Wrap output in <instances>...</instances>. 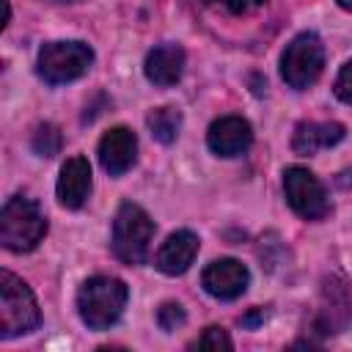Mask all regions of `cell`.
Instances as JSON below:
<instances>
[{"label":"cell","mask_w":352,"mask_h":352,"mask_svg":"<svg viewBox=\"0 0 352 352\" xmlns=\"http://www.w3.org/2000/svg\"><path fill=\"white\" fill-rule=\"evenodd\" d=\"M253 129L242 116H220L212 121L206 132V146L217 157H239L250 148Z\"/></svg>","instance_id":"9"},{"label":"cell","mask_w":352,"mask_h":352,"mask_svg":"<svg viewBox=\"0 0 352 352\" xmlns=\"http://www.w3.org/2000/svg\"><path fill=\"white\" fill-rule=\"evenodd\" d=\"M126 300H129V289L121 278L94 275L77 292V311L91 330H107L121 319Z\"/></svg>","instance_id":"1"},{"label":"cell","mask_w":352,"mask_h":352,"mask_svg":"<svg viewBox=\"0 0 352 352\" xmlns=\"http://www.w3.org/2000/svg\"><path fill=\"white\" fill-rule=\"evenodd\" d=\"M143 72L148 77V82L160 85V88H170L182 80L184 74V50L179 44H160L146 55Z\"/></svg>","instance_id":"13"},{"label":"cell","mask_w":352,"mask_h":352,"mask_svg":"<svg viewBox=\"0 0 352 352\" xmlns=\"http://www.w3.org/2000/svg\"><path fill=\"white\" fill-rule=\"evenodd\" d=\"M195 256H198V236L192 231L182 228V231L170 234L162 242V248L157 250L154 264H157V270L162 275H182V272L190 270V264L195 261Z\"/></svg>","instance_id":"12"},{"label":"cell","mask_w":352,"mask_h":352,"mask_svg":"<svg viewBox=\"0 0 352 352\" xmlns=\"http://www.w3.org/2000/svg\"><path fill=\"white\" fill-rule=\"evenodd\" d=\"M336 3H338L344 11H352V0H336Z\"/></svg>","instance_id":"22"},{"label":"cell","mask_w":352,"mask_h":352,"mask_svg":"<svg viewBox=\"0 0 352 352\" xmlns=\"http://www.w3.org/2000/svg\"><path fill=\"white\" fill-rule=\"evenodd\" d=\"M146 124H148V132L154 135V140L173 143L182 129V113L176 107H157L146 116Z\"/></svg>","instance_id":"15"},{"label":"cell","mask_w":352,"mask_h":352,"mask_svg":"<svg viewBox=\"0 0 352 352\" xmlns=\"http://www.w3.org/2000/svg\"><path fill=\"white\" fill-rule=\"evenodd\" d=\"M283 195L292 212L302 220H322L330 212L324 184L302 165H292L283 170Z\"/></svg>","instance_id":"7"},{"label":"cell","mask_w":352,"mask_h":352,"mask_svg":"<svg viewBox=\"0 0 352 352\" xmlns=\"http://www.w3.org/2000/svg\"><path fill=\"white\" fill-rule=\"evenodd\" d=\"M184 322H187V314H184V308H182L179 302H162V305H160V311H157V324H160L165 333L182 327Z\"/></svg>","instance_id":"18"},{"label":"cell","mask_w":352,"mask_h":352,"mask_svg":"<svg viewBox=\"0 0 352 352\" xmlns=\"http://www.w3.org/2000/svg\"><path fill=\"white\" fill-rule=\"evenodd\" d=\"M336 96L346 104H352V60H346L336 77Z\"/></svg>","instance_id":"20"},{"label":"cell","mask_w":352,"mask_h":352,"mask_svg":"<svg viewBox=\"0 0 352 352\" xmlns=\"http://www.w3.org/2000/svg\"><path fill=\"white\" fill-rule=\"evenodd\" d=\"M209 8L220 11V14H231V16H248L256 14L258 8H264L267 0H204Z\"/></svg>","instance_id":"17"},{"label":"cell","mask_w":352,"mask_h":352,"mask_svg":"<svg viewBox=\"0 0 352 352\" xmlns=\"http://www.w3.org/2000/svg\"><path fill=\"white\" fill-rule=\"evenodd\" d=\"M58 201L66 209H80L91 195V162L85 157H69L60 168L58 184H55Z\"/></svg>","instance_id":"11"},{"label":"cell","mask_w":352,"mask_h":352,"mask_svg":"<svg viewBox=\"0 0 352 352\" xmlns=\"http://www.w3.org/2000/svg\"><path fill=\"white\" fill-rule=\"evenodd\" d=\"M44 3H55V6H72V3H82V0H44Z\"/></svg>","instance_id":"21"},{"label":"cell","mask_w":352,"mask_h":352,"mask_svg":"<svg viewBox=\"0 0 352 352\" xmlns=\"http://www.w3.org/2000/svg\"><path fill=\"white\" fill-rule=\"evenodd\" d=\"M248 280H250V272L236 258H217L201 275L206 294H212L214 300H236L239 294H245Z\"/></svg>","instance_id":"8"},{"label":"cell","mask_w":352,"mask_h":352,"mask_svg":"<svg viewBox=\"0 0 352 352\" xmlns=\"http://www.w3.org/2000/svg\"><path fill=\"white\" fill-rule=\"evenodd\" d=\"M192 346H198V349H231L234 346V341L228 338V333L223 330V327H206L198 338H195V344Z\"/></svg>","instance_id":"19"},{"label":"cell","mask_w":352,"mask_h":352,"mask_svg":"<svg viewBox=\"0 0 352 352\" xmlns=\"http://www.w3.org/2000/svg\"><path fill=\"white\" fill-rule=\"evenodd\" d=\"M154 239V223L132 201H124L113 217V253L124 264H143Z\"/></svg>","instance_id":"4"},{"label":"cell","mask_w":352,"mask_h":352,"mask_svg":"<svg viewBox=\"0 0 352 352\" xmlns=\"http://www.w3.org/2000/svg\"><path fill=\"white\" fill-rule=\"evenodd\" d=\"M47 234V214L28 195H14L0 212V242L6 250L28 253Z\"/></svg>","instance_id":"2"},{"label":"cell","mask_w":352,"mask_h":352,"mask_svg":"<svg viewBox=\"0 0 352 352\" xmlns=\"http://www.w3.org/2000/svg\"><path fill=\"white\" fill-rule=\"evenodd\" d=\"M94 63V50L85 41H50L38 50V74L50 85L80 80Z\"/></svg>","instance_id":"6"},{"label":"cell","mask_w":352,"mask_h":352,"mask_svg":"<svg viewBox=\"0 0 352 352\" xmlns=\"http://www.w3.org/2000/svg\"><path fill=\"white\" fill-rule=\"evenodd\" d=\"M344 126L338 121H300L292 135V148L302 157H311L322 148H330L344 140Z\"/></svg>","instance_id":"14"},{"label":"cell","mask_w":352,"mask_h":352,"mask_svg":"<svg viewBox=\"0 0 352 352\" xmlns=\"http://www.w3.org/2000/svg\"><path fill=\"white\" fill-rule=\"evenodd\" d=\"M41 322L38 302L28 283L14 272H0V338H14L36 330Z\"/></svg>","instance_id":"3"},{"label":"cell","mask_w":352,"mask_h":352,"mask_svg":"<svg viewBox=\"0 0 352 352\" xmlns=\"http://www.w3.org/2000/svg\"><path fill=\"white\" fill-rule=\"evenodd\" d=\"M138 160V138L129 126H113L99 140V162L110 176L126 173Z\"/></svg>","instance_id":"10"},{"label":"cell","mask_w":352,"mask_h":352,"mask_svg":"<svg viewBox=\"0 0 352 352\" xmlns=\"http://www.w3.org/2000/svg\"><path fill=\"white\" fill-rule=\"evenodd\" d=\"M60 143H63V138H60L58 126H52V124H41L30 140V146L38 157H55L60 151Z\"/></svg>","instance_id":"16"},{"label":"cell","mask_w":352,"mask_h":352,"mask_svg":"<svg viewBox=\"0 0 352 352\" xmlns=\"http://www.w3.org/2000/svg\"><path fill=\"white\" fill-rule=\"evenodd\" d=\"M324 69V44L316 33H297L280 55V77L294 91L311 88Z\"/></svg>","instance_id":"5"}]
</instances>
